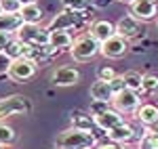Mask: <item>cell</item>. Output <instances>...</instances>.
I'll return each mask as SVG.
<instances>
[{"instance_id": "obj_1", "label": "cell", "mask_w": 158, "mask_h": 149, "mask_svg": "<svg viewBox=\"0 0 158 149\" xmlns=\"http://www.w3.org/2000/svg\"><path fill=\"white\" fill-rule=\"evenodd\" d=\"M97 145V135L91 130H80V128H65L55 137V147L57 149H93Z\"/></svg>"}, {"instance_id": "obj_2", "label": "cell", "mask_w": 158, "mask_h": 149, "mask_svg": "<svg viewBox=\"0 0 158 149\" xmlns=\"http://www.w3.org/2000/svg\"><path fill=\"white\" fill-rule=\"evenodd\" d=\"M99 53H101V42H97L86 32V34H80L74 40L72 49H70V57L76 63H86V61H91L93 57H97Z\"/></svg>"}, {"instance_id": "obj_3", "label": "cell", "mask_w": 158, "mask_h": 149, "mask_svg": "<svg viewBox=\"0 0 158 149\" xmlns=\"http://www.w3.org/2000/svg\"><path fill=\"white\" fill-rule=\"evenodd\" d=\"M89 21V11L86 13H74V11H63L57 13L53 19L49 21L47 29L53 32V29H63V32H70L72 34L74 29H80L85 27V23Z\"/></svg>"}, {"instance_id": "obj_4", "label": "cell", "mask_w": 158, "mask_h": 149, "mask_svg": "<svg viewBox=\"0 0 158 149\" xmlns=\"http://www.w3.org/2000/svg\"><path fill=\"white\" fill-rule=\"evenodd\" d=\"M32 112V103L23 95H9L0 99V122L13 118V116H23Z\"/></svg>"}, {"instance_id": "obj_5", "label": "cell", "mask_w": 158, "mask_h": 149, "mask_svg": "<svg viewBox=\"0 0 158 149\" xmlns=\"http://www.w3.org/2000/svg\"><path fill=\"white\" fill-rule=\"evenodd\" d=\"M17 40H21L27 46H47L49 44V29L40 27V25H32V23H23L21 29L15 34Z\"/></svg>"}, {"instance_id": "obj_6", "label": "cell", "mask_w": 158, "mask_h": 149, "mask_svg": "<svg viewBox=\"0 0 158 149\" xmlns=\"http://www.w3.org/2000/svg\"><path fill=\"white\" fill-rule=\"evenodd\" d=\"M38 72V65L32 59H27V57H19V59H15L11 63V69H9V78H11L13 82H17V84H23L27 80H32Z\"/></svg>"}, {"instance_id": "obj_7", "label": "cell", "mask_w": 158, "mask_h": 149, "mask_svg": "<svg viewBox=\"0 0 158 149\" xmlns=\"http://www.w3.org/2000/svg\"><path fill=\"white\" fill-rule=\"evenodd\" d=\"M141 105V97L137 90H131V88H124L120 92L114 95L112 99V107L120 113H135Z\"/></svg>"}, {"instance_id": "obj_8", "label": "cell", "mask_w": 158, "mask_h": 149, "mask_svg": "<svg viewBox=\"0 0 158 149\" xmlns=\"http://www.w3.org/2000/svg\"><path fill=\"white\" fill-rule=\"evenodd\" d=\"M143 32H146L143 21L135 19L133 15H122L120 19L116 21V34L122 36V38H127L129 42L135 40V38H141V36H143Z\"/></svg>"}, {"instance_id": "obj_9", "label": "cell", "mask_w": 158, "mask_h": 149, "mask_svg": "<svg viewBox=\"0 0 158 149\" xmlns=\"http://www.w3.org/2000/svg\"><path fill=\"white\" fill-rule=\"evenodd\" d=\"M146 135V130H137L133 124H129V122H122L118 124L116 128H112L108 132V139L110 141H114V143H118V145H124V143H131V141H141V137Z\"/></svg>"}, {"instance_id": "obj_10", "label": "cell", "mask_w": 158, "mask_h": 149, "mask_svg": "<svg viewBox=\"0 0 158 149\" xmlns=\"http://www.w3.org/2000/svg\"><path fill=\"white\" fill-rule=\"evenodd\" d=\"M129 40L122 36H112L108 38L106 42H101V53L99 55H103L106 59H120V57H124L127 53H129Z\"/></svg>"}, {"instance_id": "obj_11", "label": "cell", "mask_w": 158, "mask_h": 149, "mask_svg": "<svg viewBox=\"0 0 158 149\" xmlns=\"http://www.w3.org/2000/svg\"><path fill=\"white\" fill-rule=\"evenodd\" d=\"M78 82H80V72L72 65H61V67L51 72V84L53 86L65 88V86H74Z\"/></svg>"}, {"instance_id": "obj_12", "label": "cell", "mask_w": 158, "mask_h": 149, "mask_svg": "<svg viewBox=\"0 0 158 149\" xmlns=\"http://www.w3.org/2000/svg\"><path fill=\"white\" fill-rule=\"evenodd\" d=\"M129 6H131L129 15H133L135 19H139L143 23L156 19V15H158V4L154 0H135L133 4H129Z\"/></svg>"}, {"instance_id": "obj_13", "label": "cell", "mask_w": 158, "mask_h": 149, "mask_svg": "<svg viewBox=\"0 0 158 149\" xmlns=\"http://www.w3.org/2000/svg\"><path fill=\"white\" fill-rule=\"evenodd\" d=\"M124 122V113L116 112L114 107H110V109H106L103 113H99V116H95V124H97L99 130H106V132H110L112 128H116L118 124H122Z\"/></svg>"}, {"instance_id": "obj_14", "label": "cell", "mask_w": 158, "mask_h": 149, "mask_svg": "<svg viewBox=\"0 0 158 149\" xmlns=\"http://www.w3.org/2000/svg\"><path fill=\"white\" fill-rule=\"evenodd\" d=\"M89 34L95 38L97 42H106L108 38L116 36V23H112L108 19H99V21H93L91 23V29Z\"/></svg>"}, {"instance_id": "obj_15", "label": "cell", "mask_w": 158, "mask_h": 149, "mask_svg": "<svg viewBox=\"0 0 158 149\" xmlns=\"http://www.w3.org/2000/svg\"><path fill=\"white\" fill-rule=\"evenodd\" d=\"M89 95H91V101H106V103H112L114 99V88L110 82H103V80H95L91 88H89Z\"/></svg>"}, {"instance_id": "obj_16", "label": "cell", "mask_w": 158, "mask_h": 149, "mask_svg": "<svg viewBox=\"0 0 158 149\" xmlns=\"http://www.w3.org/2000/svg\"><path fill=\"white\" fill-rule=\"evenodd\" d=\"M70 122H72L74 128H80V130H91V132L99 130L97 124H95V118L89 112H80V109L72 112L70 113Z\"/></svg>"}, {"instance_id": "obj_17", "label": "cell", "mask_w": 158, "mask_h": 149, "mask_svg": "<svg viewBox=\"0 0 158 149\" xmlns=\"http://www.w3.org/2000/svg\"><path fill=\"white\" fill-rule=\"evenodd\" d=\"M135 118L146 126V128L158 124V105H154V103H141L139 109L135 112Z\"/></svg>"}, {"instance_id": "obj_18", "label": "cell", "mask_w": 158, "mask_h": 149, "mask_svg": "<svg viewBox=\"0 0 158 149\" xmlns=\"http://www.w3.org/2000/svg\"><path fill=\"white\" fill-rule=\"evenodd\" d=\"M23 25V19L17 13H0V32L6 34H17Z\"/></svg>"}, {"instance_id": "obj_19", "label": "cell", "mask_w": 158, "mask_h": 149, "mask_svg": "<svg viewBox=\"0 0 158 149\" xmlns=\"http://www.w3.org/2000/svg\"><path fill=\"white\" fill-rule=\"evenodd\" d=\"M49 44H51V46H55L57 50L72 49L74 36L70 34V32H63V29H53V32H49Z\"/></svg>"}, {"instance_id": "obj_20", "label": "cell", "mask_w": 158, "mask_h": 149, "mask_svg": "<svg viewBox=\"0 0 158 149\" xmlns=\"http://www.w3.org/2000/svg\"><path fill=\"white\" fill-rule=\"evenodd\" d=\"M21 19H23V23H32V25H40V21H42V9L36 4H23L21 9H19V13H17Z\"/></svg>"}, {"instance_id": "obj_21", "label": "cell", "mask_w": 158, "mask_h": 149, "mask_svg": "<svg viewBox=\"0 0 158 149\" xmlns=\"http://www.w3.org/2000/svg\"><path fill=\"white\" fill-rule=\"evenodd\" d=\"M122 80H124V86L131 88V90H141V84H143V76L139 74V72H135V69H131V72H124L122 74Z\"/></svg>"}, {"instance_id": "obj_22", "label": "cell", "mask_w": 158, "mask_h": 149, "mask_svg": "<svg viewBox=\"0 0 158 149\" xmlns=\"http://www.w3.org/2000/svg\"><path fill=\"white\" fill-rule=\"evenodd\" d=\"M17 141V132H15V128L9 126L6 122H0V145H4V147H9Z\"/></svg>"}, {"instance_id": "obj_23", "label": "cell", "mask_w": 158, "mask_h": 149, "mask_svg": "<svg viewBox=\"0 0 158 149\" xmlns=\"http://www.w3.org/2000/svg\"><path fill=\"white\" fill-rule=\"evenodd\" d=\"M61 6L65 11H74V13H86L91 11L89 0H61Z\"/></svg>"}, {"instance_id": "obj_24", "label": "cell", "mask_w": 158, "mask_h": 149, "mask_svg": "<svg viewBox=\"0 0 158 149\" xmlns=\"http://www.w3.org/2000/svg\"><path fill=\"white\" fill-rule=\"evenodd\" d=\"M4 53L11 57L13 61L15 59H19V57H23V53H25V44L21 42V40H17V38H13L11 42H9V46L4 49Z\"/></svg>"}, {"instance_id": "obj_25", "label": "cell", "mask_w": 158, "mask_h": 149, "mask_svg": "<svg viewBox=\"0 0 158 149\" xmlns=\"http://www.w3.org/2000/svg\"><path fill=\"white\" fill-rule=\"evenodd\" d=\"M141 92H146V95H154V92H158V76H154V74H146L143 76Z\"/></svg>"}, {"instance_id": "obj_26", "label": "cell", "mask_w": 158, "mask_h": 149, "mask_svg": "<svg viewBox=\"0 0 158 149\" xmlns=\"http://www.w3.org/2000/svg\"><path fill=\"white\" fill-rule=\"evenodd\" d=\"M139 149H158V135L156 132H150L146 128V135L139 141Z\"/></svg>"}, {"instance_id": "obj_27", "label": "cell", "mask_w": 158, "mask_h": 149, "mask_svg": "<svg viewBox=\"0 0 158 149\" xmlns=\"http://www.w3.org/2000/svg\"><path fill=\"white\" fill-rule=\"evenodd\" d=\"M116 78V72L110 67V65H101L97 67V80H103V82H112Z\"/></svg>"}, {"instance_id": "obj_28", "label": "cell", "mask_w": 158, "mask_h": 149, "mask_svg": "<svg viewBox=\"0 0 158 149\" xmlns=\"http://www.w3.org/2000/svg\"><path fill=\"white\" fill-rule=\"evenodd\" d=\"M112 107V103H106V101H91V107H89V113L95 118V116H99V113H103L106 109H110Z\"/></svg>"}, {"instance_id": "obj_29", "label": "cell", "mask_w": 158, "mask_h": 149, "mask_svg": "<svg viewBox=\"0 0 158 149\" xmlns=\"http://www.w3.org/2000/svg\"><path fill=\"white\" fill-rule=\"evenodd\" d=\"M21 2L19 0H0V11L2 13H19Z\"/></svg>"}, {"instance_id": "obj_30", "label": "cell", "mask_w": 158, "mask_h": 149, "mask_svg": "<svg viewBox=\"0 0 158 149\" xmlns=\"http://www.w3.org/2000/svg\"><path fill=\"white\" fill-rule=\"evenodd\" d=\"M11 63L13 59L6 55V53H0V76L9 74V69H11Z\"/></svg>"}, {"instance_id": "obj_31", "label": "cell", "mask_w": 158, "mask_h": 149, "mask_svg": "<svg viewBox=\"0 0 158 149\" xmlns=\"http://www.w3.org/2000/svg\"><path fill=\"white\" fill-rule=\"evenodd\" d=\"M110 84H112V88H114V95L127 88V86H124V80H122V76H116V78H114V80H112Z\"/></svg>"}, {"instance_id": "obj_32", "label": "cell", "mask_w": 158, "mask_h": 149, "mask_svg": "<svg viewBox=\"0 0 158 149\" xmlns=\"http://www.w3.org/2000/svg\"><path fill=\"white\" fill-rule=\"evenodd\" d=\"M13 40V34H6V32H0V53H4V49L9 46V42Z\"/></svg>"}, {"instance_id": "obj_33", "label": "cell", "mask_w": 158, "mask_h": 149, "mask_svg": "<svg viewBox=\"0 0 158 149\" xmlns=\"http://www.w3.org/2000/svg\"><path fill=\"white\" fill-rule=\"evenodd\" d=\"M95 149H122V145H118V143H114V141H106V143H97L95 145Z\"/></svg>"}, {"instance_id": "obj_34", "label": "cell", "mask_w": 158, "mask_h": 149, "mask_svg": "<svg viewBox=\"0 0 158 149\" xmlns=\"http://www.w3.org/2000/svg\"><path fill=\"white\" fill-rule=\"evenodd\" d=\"M112 2H116V0H91V4H93L95 9H108Z\"/></svg>"}, {"instance_id": "obj_35", "label": "cell", "mask_w": 158, "mask_h": 149, "mask_svg": "<svg viewBox=\"0 0 158 149\" xmlns=\"http://www.w3.org/2000/svg\"><path fill=\"white\" fill-rule=\"evenodd\" d=\"M19 2H21V6L23 4H36V0H19Z\"/></svg>"}, {"instance_id": "obj_36", "label": "cell", "mask_w": 158, "mask_h": 149, "mask_svg": "<svg viewBox=\"0 0 158 149\" xmlns=\"http://www.w3.org/2000/svg\"><path fill=\"white\" fill-rule=\"evenodd\" d=\"M116 2H124V4H133L135 0H116Z\"/></svg>"}, {"instance_id": "obj_37", "label": "cell", "mask_w": 158, "mask_h": 149, "mask_svg": "<svg viewBox=\"0 0 158 149\" xmlns=\"http://www.w3.org/2000/svg\"><path fill=\"white\" fill-rule=\"evenodd\" d=\"M0 149H6V147H4V145H0Z\"/></svg>"}, {"instance_id": "obj_38", "label": "cell", "mask_w": 158, "mask_h": 149, "mask_svg": "<svg viewBox=\"0 0 158 149\" xmlns=\"http://www.w3.org/2000/svg\"><path fill=\"white\" fill-rule=\"evenodd\" d=\"M156 27H158V19H156Z\"/></svg>"}, {"instance_id": "obj_39", "label": "cell", "mask_w": 158, "mask_h": 149, "mask_svg": "<svg viewBox=\"0 0 158 149\" xmlns=\"http://www.w3.org/2000/svg\"><path fill=\"white\" fill-rule=\"evenodd\" d=\"M154 2H158V0H154Z\"/></svg>"}, {"instance_id": "obj_40", "label": "cell", "mask_w": 158, "mask_h": 149, "mask_svg": "<svg viewBox=\"0 0 158 149\" xmlns=\"http://www.w3.org/2000/svg\"><path fill=\"white\" fill-rule=\"evenodd\" d=\"M0 13H2V11H0Z\"/></svg>"}]
</instances>
